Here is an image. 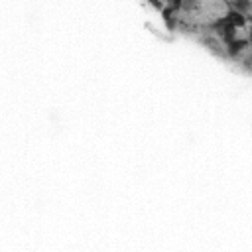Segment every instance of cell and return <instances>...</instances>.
<instances>
[{
  "instance_id": "cell-4",
  "label": "cell",
  "mask_w": 252,
  "mask_h": 252,
  "mask_svg": "<svg viewBox=\"0 0 252 252\" xmlns=\"http://www.w3.org/2000/svg\"><path fill=\"white\" fill-rule=\"evenodd\" d=\"M150 4H152L154 8H158V10H163V2H161V0H150Z\"/></svg>"
},
{
  "instance_id": "cell-1",
  "label": "cell",
  "mask_w": 252,
  "mask_h": 252,
  "mask_svg": "<svg viewBox=\"0 0 252 252\" xmlns=\"http://www.w3.org/2000/svg\"><path fill=\"white\" fill-rule=\"evenodd\" d=\"M224 18H226V22H230V24H232L234 28H238V30L246 26V16H244L242 12H238L236 8H230Z\"/></svg>"
},
{
  "instance_id": "cell-2",
  "label": "cell",
  "mask_w": 252,
  "mask_h": 252,
  "mask_svg": "<svg viewBox=\"0 0 252 252\" xmlns=\"http://www.w3.org/2000/svg\"><path fill=\"white\" fill-rule=\"evenodd\" d=\"M226 47H228V55L234 57V55H238L240 51H244L246 47H250V41H248V39H242V37H236V39H232L230 43H226Z\"/></svg>"
},
{
  "instance_id": "cell-3",
  "label": "cell",
  "mask_w": 252,
  "mask_h": 252,
  "mask_svg": "<svg viewBox=\"0 0 252 252\" xmlns=\"http://www.w3.org/2000/svg\"><path fill=\"white\" fill-rule=\"evenodd\" d=\"M169 2V8H173V10H179L181 6H183V2L185 0H167Z\"/></svg>"
}]
</instances>
